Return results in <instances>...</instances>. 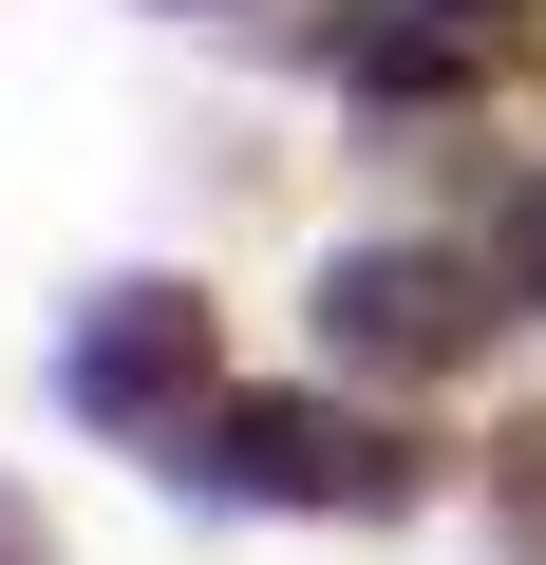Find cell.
Wrapping results in <instances>:
<instances>
[{"mask_svg":"<svg viewBox=\"0 0 546 565\" xmlns=\"http://www.w3.org/2000/svg\"><path fill=\"white\" fill-rule=\"evenodd\" d=\"M433 20H452V39H508V20H527V0H433Z\"/></svg>","mask_w":546,"mask_h":565,"instance_id":"cell-6","label":"cell"},{"mask_svg":"<svg viewBox=\"0 0 546 565\" xmlns=\"http://www.w3.org/2000/svg\"><path fill=\"white\" fill-rule=\"evenodd\" d=\"M170 471L207 490V509H415V452L396 434H358L340 396H207L189 434H170Z\"/></svg>","mask_w":546,"mask_h":565,"instance_id":"cell-1","label":"cell"},{"mask_svg":"<svg viewBox=\"0 0 546 565\" xmlns=\"http://www.w3.org/2000/svg\"><path fill=\"white\" fill-rule=\"evenodd\" d=\"M490 264H452V245H340L321 264V359L340 377H471L490 359Z\"/></svg>","mask_w":546,"mask_h":565,"instance_id":"cell-2","label":"cell"},{"mask_svg":"<svg viewBox=\"0 0 546 565\" xmlns=\"http://www.w3.org/2000/svg\"><path fill=\"white\" fill-rule=\"evenodd\" d=\"M0 565H57V527H39V509H20V490H0Z\"/></svg>","mask_w":546,"mask_h":565,"instance_id":"cell-5","label":"cell"},{"mask_svg":"<svg viewBox=\"0 0 546 565\" xmlns=\"http://www.w3.org/2000/svg\"><path fill=\"white\" fill-rule=\"evenodd\" d=\"M57 415H95V434H189V415H207V302H189V282H95V321L57 340Z\"/></svg>","mask_w":546,"mask_h":565,"instance_id":"cell-3","label":"cell"},{"mask_svg":"<svg viewBox=\"0 0 546 565\" xmlns=\"http://www.w3.org/2000/svg\"><path fill=\"white\" fill-rule=\"evenodd\" d=\"M508 282H527V302H546V189L508 207Z\"/></svg>","mask_w":546,"mask_h":565,"instance_id":"cell-4","label":"cell"}]
</instances>
